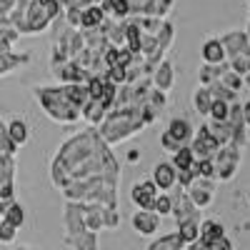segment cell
I'll list each match as a JSON object with an SVG mask.
<instances>
[{
  "mask_svg": "<svg viewBox=\"0 0 250 250\" xmlns=\"http://www.w3.org/2000/svg\"><path fill=\"white\" fill-rule=\"evenodd\" d=\"M145 128V120L138 108H113L108 110L105 120L100 125V138L108 145H118L120 140L130 138Z\"/></svg>",
  "mask_w": 250,
  "mask_h": 250,
  "instance_id": "6da1fadb",
  "label": "cell"
},
{
  "mask_svg": "<svg viewBox=\"0 0 250 250\" xmlns=\"http://www.w3.org/2000/svg\"><path fill=\"white\" fill-rule=\"evenodd\" d=\"M35 98L53 120L58 123H75L80 118V108L73 105V100L68 98L65 88H35Z\"/></svg>",
  "mask_w": 250,
  "mask_h": 250,
  "instance_id": "7a4b0ae2",
  "label": "cell"
},
{
  "mask_svg": "<svg viewBox=\"0 0 250 250\" xmlns=\"http://www.w3.org/2000/svg\"><path fill=\"white\" fill-rule=\"evenodd\" d=\"M213 163H215L218 180H230L238 173V165H240V145H235V143L220 145L218 153L213 155Z\"/></svg>",
  "mask_w": 250,
  "mask_h": 250,
  "instance_id": "3957f363",
  "label": "cell"
},
{
  "mask_svg": "<svg viewBox=\"0 0 250 250\" xmlns=\"http://www.w3.org/2000/svg\"><path fill=\"white\" fill-rule=\"evenodd\" d=\"M173 215L178 223L183 220H203L200 218V208L190 200V195L185 193V188H178L173 193Z\"/></svg>",
  "mask_w": 250,
  "mask_h": 250,
  "instance_id": "277c9868",
  "label": "cell"
},
{
  "mask_svg": "<svg viewBox=\"0 0 250 250\" xmlns=\"http://www.w3.org/2000/svg\"><path fill=\"white\" fill-rule=\"evenodd\" d=\"M185 193L190 195V200H193L198 208H208V205L213 203V195H215V180L195 178L190 185L185 188Z\"/></svg>",
  "mask_w": 250,
  "mask_h": 250,
  "instance_id": "5b68a950",
  "label": "cell"
},
{
  "mask_svg": "<svg viewBox=\"0 0 250 250\" xmlns=\"http://www.w3.org/2000/svg\"><path fill=\"white\" fill-rule=\"evenodd\" d=\"M155 198H158V185L153 180H140V183L133 185V190H130V200L140 208V210H153Z\"/></svg>",
  "mask_w": 250,
  "mask_h": 250,
  "instance_id": "8992f818",
  "label": "cell"
},
{
  "mask_svg": "<svg viewBox=\"0 0 250 250\" xmlns=\"http://www.w3.org/2000/svg\"><path fill=\"white\" fill-rule=\"evenodd\" d=\"M190 148H193L195 158L200 160V158H213L218 153V148H220V143L213 138L210 130H208V125H200V130H198V135H195Z\"/></svg>",
  "mask_w": 250,
  "mask_h": 250,
  "instance_id": "52a82bcc",
  "label": "cell"
},
{
  "mask_svg": "<svg viewBox=\"0 0 250 250\" xmlns=\"http://www.w3.org/2000/svg\"><path fill=\"white\" fill-rule=\"evenodd\" d=\"M220 43L225 48V58H235L240 53H250V40L240 30H230V33L220 35Z\"/></svg>",
  "mask_w": 250,
  "mask_h": 250,
  "instance_id": "ba28073f",
  "label": "cell"
},
{
  "mask_svg": "<svg viewBox=\"0 0 250 250\" xmlns=\"http://www.w3.org/2000/svg\"><path fill=\"white\" fill-rule=\"evenodd\" d=\"M153 183L158 185V190L168 193L178 185V170L173 163H158L153 168Z\"/></svg>",
  "mask_w": 250,
  "mask_h": 250,
  "instance_id": "9c48e42d",
  "label": "cell"
},
{
  "mask_svg": "<svg viewBox=\"0 0 250 250\" xmlns=\"http://www.w3.org/2000/svg\"><path fill=\"white\" fill-rule=\"evenodd\" d=\"M160 228V215L155 210H140L133 213V230L138 235H155V230Z\"/></svg>",
  "mask_w": 250,
  "mask_h": 250,
  "instance_id": "30bf717a",
  "label": "cell"
},
{
  "mask_svg": "<svg viewBox=\"0 0 250 250\" xmlns=\"http://www.w3.org/2000/svg\"><path fill=\"white\" fill-rule=\"evenodd\" d=\"M173 80H175V70H173V62L168 58H163L158 62V68L153 70V83H155V88L160 90H170L173 88Z\"/></svg>",
  "mask_w": 250,
  "mask_h": 250,
  "instance_id": "8fae6325",
  "label": "cell"
},
{
  "mask_svg": "<svg viewBox=\"0 0 250 250\" xmlns=\"http://www.w3.org/2000/svg\"><path fill=\"white\" fill-rule=\"evenodd\" d=\"M108 110H110V108H108L100 98H90L85 105H83L80 115L85 118L88 123H103V120H105V115H108Z\"/></svg>",
  "mask_w": 250,
  "mask_h": 250,
  "instance_id": "7c38bea8",
  "label": "cell"
},
{
  "mask_svg": "<svg viewBox=\"0 0 250 250\" xmlns=\"http://www.w3.org/2000/svg\"><path fill=\"white\" fill-rule=\"evenodd\" d=\"M203 60L210 62V65L225 60V48L220 43V38H208L205 43H203Z\"/></svg>",
  "mask_w": 250,
  "mask_h": 250,
  "instance_id": "4fadbf2b",
  "label": "cell"
},
{
  "mask_svg": "<svg viewBox=\"0 0 250 250\" xmlns=\"http://www.w3.org/2000/svg\"><path fill=\"white\" fill-rule=\"evenodd\" d=\"M65 243L73 250H98V238H95L93 230H83V233H75V235H65Z\"/></svg>",
  "mask_w": 250,
  "mask_h": 250,
  "instance_id": "5bb4252c",
  "label": "cell"
},
{
  "mask_svg": "<svg viewBox=\"0 0 250 250\" xmlns=\"http://www.w3.org/2000/svg\"><path fill=\"white\" fill-rule=\"evenodd\" d=\"M223 235H225L223 223H218V220H200V240H203L205 245L220 240Z\"/></svg>",
  "mask_w": 250,
  "mask_h": 250,
  "instance_id": "9a60e30c",
  "label": "cell"
},
{
  "mask_svg": "<svg viewBox=\"0 0 250 250\" xmlns=\"http://www.w3.org/2000/svg\"><path fill=\"white\" fill-rule=\"evenodd\" d=\"M105 23V10L100 5H85L83 8V28L80 30H90V28H100Z\"/></svg>",
  "mask_w": 250,
  "mask_h": 250,
  "instance_id": "2e32d148",
  "label": "cell"
},
{
  "mask_svg": "<svg viewBox=\"0 0 250 250\" xmlns=\"http://www.w3.org/2000/svg\"><path fill=\"white\" fill-rule=\"evenodd\" d=\"M28 55H13L8 45H0V78L8 75L10 70H15L20 62H25Z\"/></svg>",
  "mask_w": 250,
  "mask_h": 250,
  "instance_id": "e0dca14e",
  "label": "cell"
},
{
  "mask_svg": "<svg viewBox=\"0 0 250 250\" xmlns=\"http://www.w3.org/2000/svg\"><path fill=\"white\" fill-rule=\"evenodd\" d=\"M8 135H10V140H13L15 145H25V143H28V135H30L28 123H25L23 118H13V120L8 123Z\"/></svg>",
  "mask_w": 250,
  "mask_h": 250,
  "instance_id": "ac0fdd59",
  "label": "cell"
},
{
  "mask_svg": "<svg viewBox=\"0 0 250 250\" xmlns=\"http://www.w3.org/2000/svg\"><path fill=\"white\" fill-rule=\"evenodd\" d=\"M228 68H230V65H225V62H215V65L205 62V65L200 68V83H203V85H213V83H218L223 78V73Z\"/></svg>",
  "mask_w": 250,
  "mask_h": 250,
  "instance_id": "d6986e66",
  "label": "cell"
},
{
  "mask_svg": "<svg viewBox=\"0 0 250 250\" xmlns=\"http://www.w3.org/2000/svg\"><path fill=\"white\" fill-rule=\"evenodd\" d=\"M168 133H170L180 145H188V140L193 138V128H190V123L183 120V118H178V120H173V123L168 125Z\"/></svg>",
  "mask_w": 250,
  "mask_h": 250,
  "instance_id": "ffe728a7",
  "label": "cell"
},
{
  "mask_svg": "<svg viewBox=\"0 0 250 250\" xmlns=\"http://www.w3.org/2000/svg\"><path fill=\"white\" fill-rule=\"evenodd\" d=\"M195 153L190 145H180V148L173 153V165H175V170H188V168H193V163H195Z\"/></svg>",
  "mask_w": 250,
  "mask_h": 250,
  "instance_id": "44dd1931",
  "label": "cell"
},
{
  "mask_svg": "<svg viewBox=\"0 0 250 250\" xmlns=\"http://www.w3.org/2000/svg\"><path fill=\"white\" fill-rule=\"evenodd\" d=\"M183 248H185V243L178 235V230L170 233V235H163V238H158L148 245V250H183Z\"/></svg>",
  "mask_w": 250,
  "mask_h": 250,
  "instance_id": "7402d4cb",
  "label": "cell"
},
{
  "mask_svg": "<svg viewBox=\"0 0 250 250\" xmlns=\"http://www.w3.org/2000/svg\"><path fill=\"white\" fill-rule=\"evenodd\" d=\"M193 103H195V110L200 113V115H210V105H213V95H210V88L208 85H200L198 90H195V95H193Z\"/></svg>",
  "mask_w": 250,
  "mask_h": 250,
  "instance_id": "603a6c76",
  "label": "cell"
},
{
  "mask_svg": "<svg viewBox=\"0 0 250 250\" xmlns=\"http://www.w3.org/2000/svg\"><path fill=\"white\" fill-rule=\"evenodd\" d=\"M100 8L105 10V15H113L115 20H120V18H125L130 13V0H100Z\"/></svg>",
  "mask_w": 250,
  "mask_h": 250,
  "instance_id": "cb8c5ba5",
  "label": "cell"
},
{
  "mask_svg": "<svg viewBox=\"0 0 250 250\" xmlns=\"http://www.w3.org/2000/svg\"><path fill=\"white\" fill-rule=\"evenodd\" d=\"M178 235L183 238V243H195L200 238V220H183L178 223Z\"/></svg>",
  "mask_w": 250,
  "mask_h": 250,
  "instance_id": "d4e9b609",
  "label": "cell"
},
{
  "mask_svg": "<svg viewBox=\"0 0 250 250\" xmlns=\"http://www.w3.org/2000/svg\"><path fill=\"white\" fill-rule=\"evenodd\" d=\"M218 83H223V85L228 88V90H233V93H238L243 85H245V78L240 75V73H235V70H230L228 68L225 73H223V78L218 80Z\"/></svg>",
  "mask_w": 250,
  "mask_h": 250,
  "instance_id": "484cf974",
  "label": "cell"
},
{
  "mask_svg": "<svg viewBox=\"0 0 250 250\" xmlns=\"http://www.w3.org/2000/svg\"><path fill=\"white\" fill-rule=\"evenodd\" d=\"M153 210H155L160 218H163V215H173V195H170V193H158Z\"/></svg>",
  "mask_w": 250,
  "mask_h": 250,
  "instance_id": "4316f807",
  "label": "cell"
},
{
  "mask_svg": "<svg viewBox=\"0 0 250 250\" xmlns=\"http://www.w3.org/2000/svg\"><path fill=\"white\" fill-rule=\"evenodd\" d=\"M230 105L233 103H228V100H213V105H210V120H228V115H230Z\"/></svg>",
  "mask_w": 250,
  "mask_h": 250,
  "instance_id": "83f0119b",
  "label": "cell"
},
{
  "mask_svg": "<svg viewBox=\"0 0 250 250\" xmlns=\"http://www.w3.org/2000/svg\"><path fill=\"white\" fill-rule=\"evenodd\" d=\"M3 220H8V223H13L15 228H20V225L25 223V210H23V208H20L15 200H13V205L3 213Z\"/></svg>",
  "mask_w": 250,
  "mask_h": 250,
  "instance_id": "f1b7e54d",
  "label": "cell"
},
{
  "mask_svg": "<svg viewBox=\"0 0 250 250\" xmlns=\"http://www.w3.org/2000/svg\"><path fill=\"white\" fill-rule=\"evenodd\" d=\"M230 70H235V73H240V75H248L250 73V53H240V55H235V58H230Z\"/></svg>",
  "mask_w": 250,
  "mask_h": 250,
  "instance_id": "f546056e",
  "label": "cell"
},
{
  "mask_svg": "<svg viewBox=\"0 0 250 250\" xmlns=\"http://www.w3.org/2000/svg\"><path fill=\"white\" fill-rule=\"evenodd\" d=\"M18 150V145L10 140V135H8V125L0 120V153H5V155H13Z\"/></svg>",
  "mask_w": 250,
  "mask_h": 250,
  "instance_id": "4dcf8cb0",
  "label": "cell"
},
{
  "mask_svg": "<svg viewBox=\"0 0 250 250\" xmlns=\"http://www.w3.org/2000/svg\"><path fill=\"white\" fill-rule=\"evenodd\" d=\"M18 235V228L8 220H0V243H13Z\"/></svg>",
  "mask_w": 250,
  "mask_h": 250,
  "instance_id": "1f68e13d",
  "label": "cell"
},
{
  "mask_svg": "<svg viewBox=\"0 0 250 250\" xmlns=\"http://www.w3.org/2000/svg\"><path fill=\"white\" fill-rule=\"evenodd\" d=\"M65 20L70 28H83V8H68Z\"/></svg>",
  "mask_w": 250,
  "mask_h": 250,
  "instance_id": "d6a6232c",
  "label": "cell"
},
{
  "mask_svg": "<svg viewBox=\"0 0 250 250\" xmlns=\"http://www.w3.org/2000/svg\"><path fill=\"white\" fill-rule=\"evenodd\" d=\"M160 143H163V150H168V153H175V150L180 148V143H178V140H175L168 130H165V133L160 135Z\"/></svg>",
  "mask_w": 250,
  "mask_h": 250,
  "instance_id": "836d02e7",
  "label": "cell"
},
{
  "mask_svg": "<svg viewBox=\"0 0 250 250\" xmlns=\"http://www.w3.org/2000/svg\"><path fill=\"white\" fill-rule=\"evenodd\" d=\"M208 250H235V245H233V240L230 238H220V240H215V243H210L208 245Z\"/></svg>",
  "mask_w": 250,
  "mask_h": 250,
  "instance_id": "e575fe53",
  "label": "cell"
},
{
  "mask_svg": "<svg viewBox=\"0 0 250 250\" xmlns=\"http://www.w3.org/2000/svg\"><path fill=\"white\" fill-rule=\"evenodd\" d=\"M18 5V0H0V18H8Z\"/></svg>",
  "mask_w": 250,
  "mask_h": 250,
  "instance_id": "d590c367",
  "label": "cell"
},
{
  "mask_svg": "<svg viewBox=\"0 0 250 250\" xmlns=\"http://www.w3.org/2000/svg\"><path fill=\"white\" fill-rule=\"evenodd\" d=\"M140 158V153L138 150H133V153H128V160H138Z\"/></svg>",
  "mask_w": 250,
  "mask_h": 250,
  "instance_id": "8d00e7d4",
  "label": "cell"
},
{
  "mask_svg": "<svg viewBox=\"0 0 250 250\" xmlns=\"http://www.w3.org/2000/svg\"><path fill=\"white\" fill-rule=\"evenodd\" d=\"M100 0H83V5H98Z\"/></svg>",
  "mask_w": 250,
  "mask_h": 250,
  "instance_id": "74e56055",
  "label": "cell"
},
{
  "mask_svg": "<svg viewBox=\"0 0 250 250\" xmlns=\"http://www.w3.org/2000/svg\"><path fill=\"white\" fill-rule=\"evenodd\" d=\"M243 78H245V85L250 88V73H248V75H243Z\"/></svg>",
  "mask_w": 250,
  "mask_h": 250,
  "instance_id": "f35d334b",
  "label": "cell"
},
{
  "mask_svg": "<svg viewBox=\"0 0 250 250\" xmlns=\"http://www.w3.org/2000/svg\"><path fill=\"white\" fill-rule=\"evenodd\" d=\"M245 35H248V40H250V25H248V33H245Z\"/></svg>",
  "mask_w": 250,
  "mask_h": 250,
  "instance_id": "ab89813d",
  "label": "cell"
},
{
  "mask_svg": "<svg viewBox=\"0 0 250 250\" xmlns=\"http://www.w3.org/2000/svg\"><path fill=\"white\" fill-rule=\"evenodd\" d=\"M18 250H30V248H18Z\"/></svg>",
  "mask_w": 250,
  "mask_h": 250,
  "instance_id": "60d3db41",
  "label": "cell"
},
{
  "mask_svg": "<svg viewBox=\"0 0 250 250\" xmlns=\"http://www.w3.org/2000/svg\"><path fill=\"white\" fill-rule=\"evenodd\" d=\"M248 138H250V128H248Z\"/></svg>",
  "mask_w": 250,
  "mask_h": 250,
  "instance_id": "b9f144b4",
  "label": "cell"
},
{
  "mask_svg": "<svg viewBox=\"0 0 250 250\" xmlns=\"http://www.w3.org/2000/svg\"><path fill=\"white\" fill-rule=\"evenodd\" d=\"M183 250H188V248H183Z\"/></svg>",
  "mask_w": 250,
  "mask_h": 250,
  "instance_id": "7bdbcfd3",
  "label": "cell"
},
{
  "mask_svg": "<svg viewBox=\"0 0 250 250\" xmlns=\"http://www.w3.org/2000/svg\"><path fill=\"white\" fill-rule=\"evenodd\" d=\"M248 198H250V195H248Z\"/></svg>",
  "mask_w": 250,
  "mask_h": 250,
  "instance_id": "ee69618b",
  "label": "cell"
}]
</instances>
